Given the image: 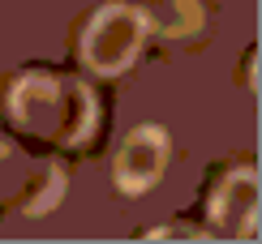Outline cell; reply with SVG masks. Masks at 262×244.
I'll return each instance as SVG.
<instances>
[{
  "label": "cell",
  "instance_id": "obj_5",
  "mask_svg": "<svg viewBox=\"0 0 262 244\" xmlns=\"http://www.w3.org/2000/svg\"><path fill=\"white\" fill-rule=\"evenodd\" d=\"M95 133V94L86 82H64V116L56 129L60 146H82Z\"/></svg>",
  "mask_w": 262,
  "mask_h": 244
},
{
  "label": "cell",
  "instance_id": "obj_1",
  "mask_svg": "<svg viewBox=\"0 0 262 244\" xmlns=\"http://www.w3.org/2000/svg\"><path fill=\"white\" fill-rule=\"evenodd\" d=\"M150 21L138 5H99L82 30V64L95 77H121L138 60Z\"/></svg>",
  "mask_w": 262,
  "mask_h": 244
},
{
  "label": "cell",
  "instance_id": "obj_3",
  "mask_svg": "<svg viewBox=\"0 0 262 244\" xmlns=\"http://www.w3.org/2000/svg\"><path fill=\"white\" fill-rule=\"evenodd\" d=\"M258 206H262V184L254 167H232L224 184L211 193V231L228 240H249L258 231Z\"/></svg>",
  "mask_w": 262,
  "mask_h": 244
},
{
  "label": "cell",
  "instance_id": "obj_4",
  "mask_svg": "<svg viewBox=\"0 0 262 244\" xmlns=\"http://www.w3.org/2000/svg\"><path fill=\"white\" fill-rule=\"evenodd\" d=\"M9 116L26 133H43L56 137L60 116H64V82L56 73H21L9 90Z\"/></svg>",
  "mask_w": 262,
  "mask_h": 244
},
{
  "label": "cell",
  "instance_id": "obj_6",
  "mask_svg": "<svg viewBox=\"0 0 262 244\" xmlns=\"http://www.w3.org/2000/svg\"><path fill=\"white\" fill-rule=\"evenodd\" d=\"M150 236H155V240H202L206 236V231H198V227H159V231H150Z\"/></svg>",
  "mask_w": 262,
  "mask_h": 244
},
{
  "label": "cell",
  "instance_id": "obj_2",
  "mask_svg": "<svg viewBox=\"0 0 262 244\" xmlns=\"http://www.w3.org/2000/svg\"><path fill=\"white\" fill-rule=\"evenodd\" d=\"M168 129L163 125H138L129 129V137L121 141L116 150V167H112V180L125 197H142L146 188L159 184L163 167H168Z\"/></svg>",
  "mask_w": 262,
  "mask_h": 244
}]
</instances>
